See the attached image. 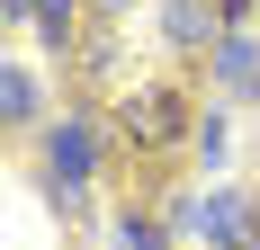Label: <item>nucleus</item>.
<instances>
[{
    "instance_id": "obj_2",
    "label": "nucleus",
    "mask_w": 260,
    "mask_h": 250,
    "mask_svg": "<svg viewBox=\"0 0 260 250\" xmlns=\"http://www.w3.org/2000/svg\"><path fill=\"white\" fill-rule=\"evenodd\" d=\"M36 152H45L54 179H72V188H90V179L117 161V125H99L90 107H72V116H54L45 134H36Z\"/></svg>"
},
{
    "instance_id": "obj_10",
    "label": "nucleus",
    "mask_w": 260,
    "mask_h": 250,
    "mask_svg": "<svg viewBox=\"0 0 260 250\" xmlns=\"http://www.w3.org/2000/svg\"><path fill=\"white\" fill-rule=\"evenodd\" d=\"M224 143H234V134H224V107H207V116H198V143H188V152L215 170V161H224Z\"/></svg>"
},
{
    "instance_id": "obj_9",
    "label": "nucleus",
    "mask_w": 260,
    "mask_h": 250,
    "mask_svg": "<svg viewBox=\"0 0 260 250\" xmlns=\"http://www.w3.org/2000/svg\"><path fill=\"white\" fill-rule=\"evenodd\" d=\"M108 250H171V232H161V215H117Z\"/></svg>"
},
{
    "instance_id": "obj_1",
    "label": "nucleus",
    "mask_w": 260,
    "mask_h": 250,
    "mask_svg": "<svg viewBox=\"0 0 260 250\" xmlns=\"http://www.w3.org/2000/svg\"><path fill=\"white\" fill-rule=\"evenodd\" d=\"M108 125H117V143H126L144 170H171V161L198 143V116H188V90H180V80H144V90H126Z\"/></svg>"
},
{
    "instance_id": "obj_11",
    "label": "nucleus",
    "mask_w": 260,
    "mask_h": 250,
    "mask_svg": "<svg viewBox=\"0 0 260 250\" xmlns=\"http://www.w3.org/2000/svg\"><path fill=\"white\" fill-rule=\"evenodd\" d=\"M126 9H135V0H90V27H117Z\"/></svg>"
},
{
    "instance_id": "obj_4",
    "label": "nucleus",
    "mask_w": 260,
    "mask_h": 250,
    "mask_svg": "<svg viewBox=\"0 0 260 250\" xmlns=\"http://www.w3.org/2000/svg\"><path fill=\"white\" fill-rule=\"evenodd\" d=\"M207 250H260V197H242V188H224V197H207Z\"/></svg>"
},
{
    "instance_id": "obj_7",
    "label": "nucleus",
    "mask_w": 260,
    "mask_h": 250,
    "mask_svg": "<svg viewBox=\"0 0 260 250\" xmlns=\"http://www.w3.org/2000/svg\"><path fill=\"white\" fill-rule=\"evenodd\" d=\"M72 63H81V90H108V80H117V63H126V45H117V27H90Z\"/></svg>"
},
{
    "instance_id": "obj_6",
    "label": "nucleus",
    "mask_w": 260,
    "mask_h": 250,
    "mask_svg": "<svg viewBox=\"0 0 260 250\" xmlns=\"http://www.w3.org/2000/svg\"><path fill=\"white\" fill-rule=\"evenodd\" d=\"M45 90H36V72H27V63H0V125H9V134H45Z\"/></svg>"
},
{
    "instance_id": "obj_3",
    "label": "nucleus",
    "mask_w": 260,
    "mask_h": 250,
    "mask_svg": "<svg viewBox=\"0 0 260 250\" xmlns=\"http://www.w3.org/2000/svg\"><path fill=\"white\" fill-rule=\"evenodd\" d=\"M161 36H171V54H180V72H188V63H215V45L234 27L215 18V0H161Z\"/></svg>"
},
{
    "instance_id": "obj_12",
    "label": "nucleus",
    "mask_w": 260,
    "mask_h": 250,
    "mask_svg": "<svg viewBox=\"0 0 260 250\" xmlns=\"http://www.w3.org/2000/svg\"><path fill=\"white\" fill-rule=\"evenodd\" d=\"M215 18H224V27L242 36V18H251V0H215Z\"/></svg>"
},
{
    "instance_id": "obj_8",
    "label": "nucleus",
    "mask_w": 260,
    "mask_h": 250,
    "mask_svg": "<svg viewBox=\"0 0 260 250\" xmlns=\"http://www.w3.org/2000/svg\"><path fill=\"white\" fill-rule=\"evenodd\" d=\"M81 9H90V0H36V36H45L54 54H81V36H90Z\"/></svg>"
},
{
    "instance_id": "obj_13",
    "label": "nucleus",
    "mask_w": 260,
    "mask_h": 250,
    "mask_svg": "<svg viewBox=\"0 0 260 250\" xmlns=\"http://www.w3.org/2000/svg\"><path fill=\"white\" fill-rule=\"evenodd\" d=\"M0 18H9V27H27V18H36V0H0Z\"/></svg>"
},
{
    "instance_id": "obj_5",
    "label": "nucleus",
    "mask_w": 260,
    "mask_h": 250,
    "mask_svg": "<svg viewBox=\"0 0 260 250\" xmlns=\"http://www.w3.org/2000/svg\"><path fill=\"white\" fill-rule=\"evenodd\" d=\"M207 72H215V90H224V99H260V36H251V27H242V36H224Z\"/></svg>"
}]
</instances>
